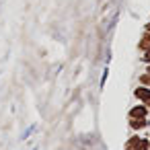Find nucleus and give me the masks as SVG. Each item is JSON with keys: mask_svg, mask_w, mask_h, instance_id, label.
Instances as JSON below:
<instances>
[{"mask_svg": "<svg viewBox=\"0 0 150 150\" xmlns=\"http://www.w3.org/2000/svg\"><path fill=\"white\" fill-rule=\"evenodd\" d=\"M136 97H140L144 103H150V91H144V88H138L136 91Z\"/></svg>", "mask_w": 150, "mask_h": 150, "instance_id": "obj_1", "label": "nucleus"}, {"mask_svg": "<svg viewBox=\"0 0 150 150\" xmlns=\"http://www.w3.org/2000/svg\"><path fill=\"white\" fill-rule=\"evenodd\" d=\"M129 115H132V117H144V115H146V109H144V107H134V109L129 111Z\"/></svg>", "mask_w": 150, "mask_h": 150, "instance_id": "obj_2", "label": "nucleus"}, {"mask_svg": "<svg viewBox=\"0 0 150 150\" xmlns=\"http://www.w3.org/2000/svg\"><path fill=\"white\" fill-rule=\"evenodd\" d=\"M107 74H109V68H105V72H103V78H101V88L105 86V80H107Z\"/></svg>", "mask_w": 150, "mask_h": 150, "instance_id": "obj_3", "label": "nucleus"}, {"mask_svg": "<svg viewBox=\"0 0 150 150\" xmlns=\"http://www.w3.org/2000/svg\"><path fill=\"white\" fill-rule=\"evenodd\" d=\"M35 129H37V125H31V127H29V129H27V132H25V134H23V136H21V138H23V140H25V138H27V136H29V134H31V132H35Z\"/></svg>", "mask_w": 150, "mask_h": 150, "instance_id": "obj_4", "label": "nucleus"}, {"mask_svg": "<svg viewBox=\"0 0 150 150\" xmlns=\"http://www.w3.org/2000/svg\"><path fill=\"white\" fill-rule=\"evenodd\" d=\"M140 82H142V84H150V76H148V74H144V76L140 78Z\"/></svg>", "mask_w": 150, "mask_h": 150, "instance_id": "obj_5", "label": "nucleus"}, {"mask_svg": "<svg viewBox=\"0 0 150 150\" xmlns=\"http://www.w3.org/2000/svg\"><path fill=\"white\" fill-rule=\"evenodd\" d=\"M146 31H150V23H148V25H146Z\"/></svg>", "mask_w": 150, "mask_h": 150, "instance_id": "obj_6", "label": "nucleus"}, {"mask_svg": "<svg viewBox=\"0 0 150 150\" xmlns=\"http://www.w3.org/2000/svg\"><path fill=\"white\" fill-rule=\"evenodd\" d=\"M146 60H150V52H148V54H146Z\"/></svg>", "mask_w": 150, "mask_h": 150, "instance_id": "obj_7", "label": "nucleus"}, {"mask_svg": "<svg viewBox=\"0 0 150 150\" xmlns=\"http://www.w3.org/2000/svg\"><path fill=\"white\" fill-rule=\"evenodd\" d=\"M33 150H37V148H33Z\"/></svg>", "mask_w": 150, "mask_h": 150, "instance_id": "obj_8", "label": "nucleus"}]
</instances>
